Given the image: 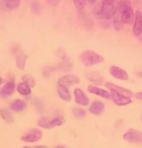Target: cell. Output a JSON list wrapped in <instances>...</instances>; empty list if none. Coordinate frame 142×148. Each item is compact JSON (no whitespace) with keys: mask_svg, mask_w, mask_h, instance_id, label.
Returning a JSON list of instances; mask_svg holds the SVG:
<instances>
[{"mask_svg":"<svg viewBox=\"0 0 142 148\" xmlns=\"http://www.w3.org/2000/svg\"><path fill=\"white\" fill-rule=\"evenodd\" d=\"M79 60L83 63L84 66L90 67L93 65L99 64L104 62V58L101 55L91 51V50H85L79 54Z\"/></svg>","mask_w":142,"mask_h":148,"instance_id":"1","label":"cell"},{"mask_svg":"<svg viewBox=\"0 0 142 148\" xmlns=\"http://www.w3.org/2000/svg\"><path fill=\"white\" fill-rule=\"evenodd\" d=\"M64 124V118L62 116H57L54 118L50 117H41L37 121V125L43 129H53L55 127H59Z\"/></svg>","mask_w":142,"mask_h":148,"instance_id":"2","label":"cell"},{"mask_svg":"<svg viewBox=\"0 0 142 148\" xmlns=\"http://www.w3.org/2000/svg\"><path fill=\"white\" fill-rule=\"evenodd\" d=\"M43 136V133L41 130L39 129H30L27 133L23 134L20 139L25 142H28V143H33V142H37L42 138Z\"/></svg>","mask_w":142,"mask_h":148,"instance_id":"3","label":"cell"},{"mask_svg":"<svg viewBox=\"0 0 142 148\" xmlns=\"http://www.w3.org/2000/svg\"><path fill=\"white\" fill-rule=\"evenodd\" d=\"M124 140L130 142V143H142V132L137 130L130 129L123 134Z\"/></svg>","mask_w":142,"mask_h":148,"instance_id":"4","label":"cell"},{"mask_svg":"<svg viewBox=\"0 0 142 148\" xmlns=\"http://www.w3.org/2000/svg\"><path fill=\"white\" fill-rule=\"evenodd\" d=\"M119 15V17L122 21V23L124 25H132L134 22V17H135V12L133 11L132 6H130L126 9H124L123 11H121L119 13H117Z\"/></svg>","mask_w":142,"mask_h":148,"instance_id":"5","label":"cell"},{"mask_svg":"<svg viewBox=\"0 0 142 148\" xmlns=\"http://www.w3.org/2000/svg\"><path fill=\"white\" fill-rule=\"evenodd\" d=\"M110 95H111V99L113 100V102L118 106H126V105L131 103L130 97L124 94L115 91H110Z\"/></svg>","mask_w":142,"mask_h":148,"instance_id":"6","label":"cell"},{"mask_svg":"<svg viewBox=\"0 0 142 148\" xmlns=\"http://www.w3.org/2000/svg\"><path fill=\"white\" fill-rule=\"evenodd\" d=\"M73 94H74V100L78 105L87 106V105L90 104V99L87 97V95L83 92L82 89H80V88L74 89Z\"/></svg>","mask_w":142,"mask_h":148,"instance_id":"7","label":"cell"},{"mask_svg":"<svg viewBox=\"0 0 142 148\" xmlns=\"http://www.w3.org/2000/svg\"><path fill=\"white\" fill-rule=\"evenodd\" d=\"M109 73L111 74L112 77L118 79V80L127 81L128 80V74L125 69L121 68L117 65H111L109 68Z\"/></svg>","mask_w":142,"mask_h":148,"instance_id":"8","label":"cell"},{"mask_svg":"<svg viewBox=\"0 0 142 148\" xmlns=\"http://www.w3.org/2000/svg\"><path fill=\"white\" fill-rule=\"evenodd\" d=\"M57 83L62 84L66 87H71L80 83V78L76 75H72V74H66V75L60 76L57 80Z\"/></svg>","mask_w":142,"mask_h":148,"instance_id":"9","label":"cell"},{"mask_svg":"<svg viewBox=\"0 0 142 148\" xmlns=\"http://www.w3.org/2000/svg\"><path fill=\"white\" fill-rule=\"evenodd\" d=\"M101 15L104 20H111L117 13V5H102L101 4Z\"/></svg>","mask_w":142,"mask_h":148,"instance_id":"10","label":"cell"},{"mask_svg":"<svg viewBox=\"0 0 142 148\" xmlns=\"http://www.w3.org/2000/svg\"><path fill=\"white\" fill-rule=\"evenodd\" d=\"M132 33L133 35L138 37L142 34V13L140 11H135L134 22H133Z\"/></svg>","mask_w":142,"mask_h":148,"instance_id":"11","label":"cell"},{"mask_svg":"<svg viewBox=\"0 0 142 148\" xmlns=\"http://www.w3.org/2000/svg\"><path fill=\"white\" fill-rule=\"evenodd\" d=\"M57 96L59 97L60 99L64 100L66 102H69L72 97H71V92L68 90V87L62 85V84L57 83Z\"/></svg>","mask_w":142,"mask_h":148,"instance_id":"12","label":"cell"},{"mask_svg":"<svg viewBox=\"0 0 142 148\" xmlns=\"http://www.w3.org/2000/svg\"><path fill=\"white\" fill-rule=\"evenodd\" d=\"M87 90H88V92H91V94L96 95V96L103 97V99H111V95H110V92L108 91H106V90L99 88V87H96V86H94V85H89Z\"/></svg>","mask_w":142,"mask_h":148,"instance_id":"13","label":"cell"},{"mask_svg":"<svg viewBox=\"0 0 142 148\" xmlns=\"http://www.w3.org/2000/svg\"><path fill=\"white\" fill-rule=\"evenodd\" d=\"M15 89H16V85L14 82H12V81L7 82V83H5L4 85L0 88V97H1L2 99L10 97L13 92H15Z\"/></svg>","mask_w":142,"mask_h":148,"instance_id":"14","label":"cell"},{"mask_svg":"<svg viewBox=\"0 0 142 148\" xmlns=\"http://www.w3.org/2000/svg\"><path fill=\"white\" fill-rule=\"evenodd\" d=\"M105 104L100 100H94L91 102V104L89 107V111H90L91 114H93L94 116H98L100 115L102 112L104 111Z\"/></svg>","mask_w":142,"mask_h":148,"instance_id":"15","label":"cell"},{"mask_svg":"<svg viewBox=\"0 0 142 148\" xmlns=\"http://www.w3.org/2000/svg\"><path fill=\"white\" fill-rule=\"evenodd\" d=\"M105 86H106V88L108 90H110V91H115V92H121V94H124V95H126V96H128L130 97H132V95H133L132 92L130 91L128 89H126V88H124V87L118 86V85H116V84L110 83V82L105 84Z\"/></svg>","mask_w":142,"mask_h":148,"instance_id":"16","label":"cell"},{"mask_svg":"<svg viewBox=\"0 0 142 148\" xmlns=\"http://www.w3.org/2000/svg\"><path fill=\"white\" fill-rule=\"evenodd\" d=\"M26 103L22 99H15L10 103V109L14 112H20V111L25 110Z\"/></svg>","mask_w":142,"mask_h":148,"instance_id":"17","label":"cell"},{"mask_svg":"<svg viewBox=\"0 0 142 148\" xmlns=\"http://www.w3.org/2000/svg\"><path fill=\"white\" fill-rule=\"evenodd\" d=\"M26 60H27V56L25 53H20L16 56V65L20 70H23L25 68Z\"/></svg>","mask_w":142,"mask_h":148,"instance_id":"18","label":"cell"},{"mask_svg":"<svg viewBox=\"0 0 142 148\" xmlns=\"http://www.w3.org/2000/svg\"><path fill=\"white\" fill-rule=\"evenodd\" d=\"M17 91L22 96H29L31 94V88L25 82H20L17 85Z\"/></svg>","mask_w":142,"mask_h":148,"instance_id":"19","label":"cell"},{"mask_svg":"<svg viewBox=\"0 0 142 148\" xmlns=\"http://www.w3.org/2000/svg\"><path fill=\"white\" fill-rule=\"evenodd\" d=\"M0 116H1V118L8 124L14 123V117H13V115L10 113V111L8 110L7 108H5V107L0 108Z\"/></svg>","mask_w":142,"mask_h":148,"instance_id":"20","label":"cell"},{"mask_svg":"<svg viewBox=\"0 0 142 148\" xmlns=\"http://www.w3.org/2000/svg\"><path fill=\"white\" fill-rule=\"evenodd\" d=\"M86 77L88 80H90L93 83L96 84H102V77L99 74H97L96 72H89L86 74Z\"/></svg>","mask_w":142,"mask_h":148,"instance_id":"21","label":"cell"},{"mask_svg":"<svg viewBox=\"0 0 142 148\" xmlns=\"http://www.w3.org/2000/svg\"><path fill=\"white\" fill-rule=\"evenodd\" d=\"M20 5V0H5V6L10 11H15Z\"/></svg>","mask_w":142,"mask_h":148,"instance_id":"22","label":"cell"},{"mask_svg":"<svg viewBox=\"0 0 142 148\" xmlns=\"http://www.w3.org/2000/svg\"><path fill=\"white\" fill-rule=\"evenodd\" d=\"M72 113H73V115H74V117L77 119H82L86 116V110L84 109V108L79 107V106H76L73 108Z\"/></svg>","mask_w":142,"mask_h":148,"instance_id":"23","label":"cell"},{"mask_svg":"<svg viewBox=\"0 0 142 148\" xmlns=\"http://www.w3.org/2000/svg\"><path fill=\"white\" fill-rule=\"evenodd\" d=\"M22 81L25 82V84H27L30 88H33V87L36 85L35 79H34L31 75H29V74H25V75L22 77Z\"/></svg>","mask_w":142,"mask_h":148,"instance_id":"24","label":"cell"},{"mask_svg":"<svg viewBox=\"0 0 142 148\" xmlns=\"http://www.w3.org/2000/svg\"><path fill=\"white\" fill-rule=\"evenodd\" d=\"M131 6V1L130 0H120L117 4V13L123 11L126 8Z\"/></svg>","mask_w":142,"mask_h":148,"instance_id":"25","label":"cell"},{"mask_svg":"<svg viewBox=\"0 0 142 148\" xmlns=\"http://www.w3.org/2000/svg\"><path fill=\"white\" fill-rule=\"evenodd\" d=\"M112 23H113V26H114V28L116 30H122L124 23H122V21H121L119 15H118L117 13H116V15L114 16V18H113Z\"/></svg>","mask_w":142,"mask_h":148,"instance_id":"26","label":"cell"},{"mask_svg":"<svg viewBox=\"0 0 142 148\" xmlns=\"http://www.w3.org/2000/svg\"><path fill=\"white\" fill-rule=\"evenodd\" d=\"M31 11H32L34 14H36V15L40 14V13L42 12L41 4L39 3L38 1H33L32 4H31Z\"/></svg>","mask_w":142,"mask_h":148,"instance_id":"27","label":"cell"},{"mask_svg":"<svg viewBox=\"0 0 142 148\" xmlns=\"http://www.w3.org/2000/svg\"><path fill=\"white\" fill-rule=\"evenodd\" d=\"M73 3L78 10H83L86 7L87 0H73Z\"/></svg>","mask_w":142,"mask_h":148,"instance_id":"28","label":"cell"},{"mask_svg":"<svg viewBox=\"0 0 142 148\" xmlns=\"http://www.w3.org/2000/svg\"><path fill=\"white\" fill-rule=\"evenodd\" d=\"M56 54L57 57L59 58L60 60H66V53H65V51L63 49H61V48H59L57 51L56 52Z\"/></svg>","mask_w":142,"mask_h":148,"instance_id":"29","label":"cell"},{"mask_svg":"<svg viewBox=\"0 0 142 148\" xmlns=\"http://www.w3.org/2000/svg\"><path fill=\"white\" fill-rule=\"evenodd\" d=\"M54 70H55V68L53 67V66H47V67L45 68V69H44V71H43L44 76H47V77H48L49 75H51V73H52Z\"/></svg>","mask_w":142,"mask_h":148,"instance_id":"30","label":"cell"},{"mask_svg":"<svg viewBox=\"0 0 142 148\" xmlns=\"http://www.w3.org/2000/svg\"><path fill=\"white\" fill-rule=\"evenodd\" d=\"M116 0H101V4L102 5H113L115 4Z\"/></svg>","mask_w":142,"mask_h":148,"instance_id":"31","label":"cell"},{"mask_svg":"<svg viewBox=\"0 0 142 148\" xmlns=\"http://www.w3.org/2000/svg\"><path fill=\"white\" fill-rule=\"evenodd\" d=\"M23 148H48V147L44 146V145H37V146H25Z\"/></svg>","mask_w":142,"mask_h":148,"instance_id":"32","label":"cell"},{"mask_svg":"<svg viewBox=\"0 0 142 148\" xmlns=\"http://www.w3.org/2000/svg\"><path fill=\"white\" fill-rule=\"evenodd\" d=\"M135 97H136V99H137L142 100V92H136V94H135Z\"/></svg>","mask_w":142,"mask_h":148,"instance_id":"33","label":"cell"},{"mask_svg":"<svg viewBox=\"0 0 142 148\" xmlns=\"http://www.w3.org/2000/svg\"><path fill=\"white\" fill-rule=\"evenodd\" d=\"M87 2H88L89 4H91V5H93V4L96 3V0H87Z\"/></svg>","mask_w":142,"mask_h":148,"instance_id":"34","label":"cell"},{"mask_svg":"<svg viewBox=\"0 0 142 148\" xmlns=\"http://www.w3.org/2000/svg\"><path fill=\"white\" fill-rule=\"evenodd\" d=\"M3 83H4V79L2 78V77H0V86H1Z\"/></svg>","mask_w":142,"mask_h":148,"instance_id":"35","label":"cell"},{"mask_svg":"<svg viewBox=\"0 0 142 148\" xmlns=\"http://www.w3.org/2000/svg\"><path fill=\"white\" fill-rule=\"evenodd\" d=\"M56 148H66L65 146H57Z\"/></svg>","mask_w":142,"mask_h":148,"instance_id":"36","label":"cell"},{"mask_svg":"<svg viewBox=\"0 0 142 148\" xmlns=\"http://www.w3.org/2000/svg\"><path fill=\"white\" fill-rule=\"evenodd\" d=\"M141 122H142V117H141Z\"/></svg>","mask_w":142,"mask_h":148,"instance_id":"37","label":"cell"}]
</instances>
